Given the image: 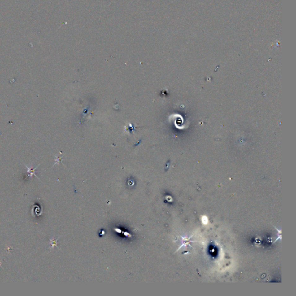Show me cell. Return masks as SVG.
Returning <instances> with one entry per match:
<instances>
[{
    "mask_svg": "<svg viewBox=\"0 0 296 296\" xmlns=\"http://www.w3.org/2000/svg\"><path fill=\"white\" fill-rule=\"evenodd\" d=\"M192 237V236H191L190 238H187V237H181V238L182 239L183 244H182V245L180 246V248L178 249V250H179V249L181 248H182L183 246H187V245H190V242H192V241H189V240H190V239Z\"/></svg>",
    "mask_w": 296,
    "mask_h": 296,
    "instance_id": "1",
    "label": "cell"
},
{
    "mask_svg": "<svg viewBox=\"0 0 296 296\" xmlns=\"http://www.w3.org/2000/svg\"><path fill=\"white\" fill-rule=\"evenodd\" d=\"M26 168H27V172L29 173V176H32L33 175H35L37 178H38V176L35 174V173H36V172H37V171H35V170H36V168H37V167L35 168H34V169H33V168H31V169H30V168H28L27 166Z\"/></svg>",
    "mask_w": 296,
    "mask_h": 296,
    "instance_id": "2",
    "label": "cell"
},
{
    "mask_svg": "<svg viewBox=\"0 0 296 296\" xmlns=\"http://www.w3.org/2000/svg\"><path fill=\"white\" fill-rule=\"evenodd\" d=\"M202 220V222H203V223H204V224H207V223L208 222V219H207V218L206 216H203Z\"/></svg>",
    "mask_w": 296,
    "mask_h": 296,
    "instance_id": "3",
    "label": "cell"
}]
</instances>
